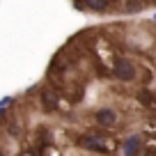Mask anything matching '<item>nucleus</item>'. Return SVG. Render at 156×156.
Masks as SVG:
<instances>
[{"instance_id": "1", "label": "nucleus", "mask_w": 156, "mask_h": 156, "mask_svg": "<svg viewBox=\"0 0 156 156\" xmlns=\"http://www.w3.org/2000/svg\"><path fill=\"white\" fill-rule=\"evenodd\" d=\"M0 154H156V19L69 37L0 117Z\"/></svg>"}, {"instance_id": "2", "label": "nucleus", "mask_w": 156, "mask_h": 156, "mask_svg": "<svg viewBox=\"0 0 156 156\" xmlns=\"http://www.w3.org/2000/svg\"><path fill=\"white\" fill-rule=\"evenodd\" d=\"M73 7L87 14H99V16H108V14H140L145 12V2L142 0H71Z\"/></svg>"}, {"instance_id": "3", "label": "nucleus", "mask_w": 156, "mask_h": 156, "mask_svg": "<svg viewBox=\"0 0 156 156\" xmlns=\"http://www.w3.org/2000/svg\"><path fill=\"white\" fill-rule=\"evenodd\" d=\"M154 19H156V14H154Z\"/></svg>"}]
</instances>
